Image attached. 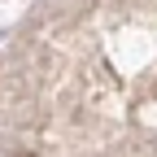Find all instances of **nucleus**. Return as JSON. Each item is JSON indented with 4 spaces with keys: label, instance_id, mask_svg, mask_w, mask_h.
<instances>
[{
    "label": "nucleus",
    "instance_id": "obj_1",
    "mask_svg": "<svg viewBox=\"0 0 157 157\" xmlns=\"http://www.w3.org/2000/svg\"><path fill=\"white\" fill-rule=\"evenodd\" d=\"M22 157H31V153H22Z\"/></svg>",
    "mask_w": 157,
    "mask_h": 157
}]
</instances>
